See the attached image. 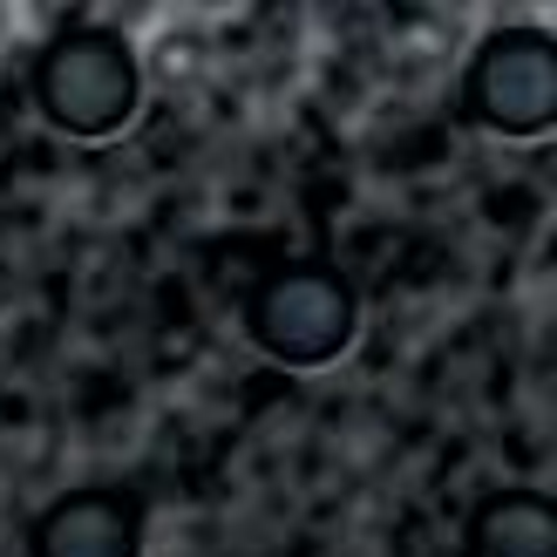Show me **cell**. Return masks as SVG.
<instances>
[{
  "instance_id": "1",
  "label": "cell",
  "mask_w": 557,
  "mask_h": 557,
  "mask_svg": "<svg viewBox=\"0 0 557 557\" xmlns=\"http://www.w3.org/2000/svg\"><path fill=\"white\" fill-rule=\"evenodd\" d=\"M35 109L75 144H109L144 109V62L123 27H62L35 54Z\"/></svg>"
},
{
  "instance_id": "2",
  "label": "cell",
  "mask_w": 557,
  "mask_h": 557,
  "mask_svg": "<svg viewBox=\"0 0 557 557\" xmlns=\"http://www.w3.org/2000/svg\"><path fill=\"white\" fill-rule=\"evenodd\" d=\"M360 333V293L341 265L326 259H293L272 265L252 293H245V341L265 360L293 374L333 368Z\"/></svg>"
},
{
  "instance_id": "3",
  "label": "cell",
  "mask_w": 557,
  "mask_h": 557,
  "mask_svg": "<svg viewBox=\"0 0 557 557\" xmlns=\"http://www.w3.org/2000/svg\"><path fill=\"white\" fill-rule=\"evenodd\" d=\"M462 116L496 136H550L557 129V35L544 27H496L469 54Z\"/></svg>"
},
{
  "instance_id": "4",
  "label": "cell",
  "mask_w": 557,
  "mask_h": 557,
  "mask_svg": "<svg viewBox=\"0 0 557 557\" xmlns=\"http://www.w3.org/2000/svg\"><path fill=\"white\" fill-rule=\"evenodd\" d=\"M144 496L116 483L62 490L27 523V557H144Z\"/></svg>"
},
{
  "instance_id": "5",
  "label": "cell",
  "mask_w": 557,
  "mask_h": 557,
  "mask_svg": "<svg viewBox=\"0 0 557 557\" xmlns=\"http://www.w3.org/2000/svg\"><path fill=\"white\" fill-rule=\"evenodd\" d=\"M462 557H557V496L490 490L462 523Z\"/></svg>"
}]
</instances>
